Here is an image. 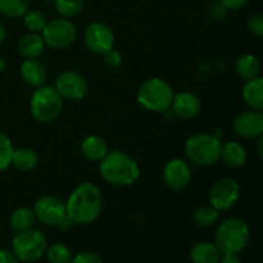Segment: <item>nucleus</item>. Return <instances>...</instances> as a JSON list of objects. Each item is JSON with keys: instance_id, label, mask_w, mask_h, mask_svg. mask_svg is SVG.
I'll list each match as a JSON object with an SVG mask.
<instances>
[{"instance_id": "f257e3e1", "label": "nucleus", "mask_w": 263, "mask_h": 263, "mask_svg": "<svg viewBox=\"0 0 263 263\" xmlns=\"http://www.w3.org/2000/svg\"><path fill=\"white\" fill-rule=\"evenodd\" d=\"M103 198L100 189L89 181L74 187L66 202L67 217L74 225H89L102 213Z\"/></svg>"}, {"instance_id": "f03ea898", "label": "nucleus", "mask_w": 263, "mask_h": 263, "mask_svg": "<svg viewBox=\"0 0 263 263\" xmlns=\"http://www.w3.org/2000/svg\"><path fill=\"white\" fill-rule=\"evenodd\" d=\"M100 176L113 186L123 187L133 185L140 176L138 162L121 151H109L99 162Z\"/></svg>"}, {"instance_id": "7ed1b4c3", "label": "nucleus", "mask_w": 263, "mask_h": 263, "mask_svg": "<svg viewBox=\"0 0 263 263\" xmlns=\"http://www.w3.org/2000/svg\"><path fill=\"white\" fill-rule=\"evenodd\" d=\"M174 87L161 77H152L145 80L139 86L136 99L139 104L152 112H166L174 102Z\"/></svg>"}, {"instance_id": "20e7f679", "label": "nucleus", "mask_w": 263, "mask_h": 263, "mask_svg": "<svg viewBox=\"0 0 263 263\" xmlns=\"http://www.w3.org/2000/svg\"><path fill=\"white\" fill-rule=\"evenodd\" d=\"M249 240L251 230L241 218H228L216 230L215 244L221 253H240L248 246Z\"/></svg>"}, {"instance_id": "39448f33", "label": "nucleus", "mask_w": 263, "mask_h": 263, "mask_svg": "<svg viewBox=\"0 0 263 263\" xmlns=\"http://www.w3.org/2000/svg\"><path fill=\"white\" fill-rule=\"evenodd\" d=\"M222 141L213 134H197L185 143V153L197 166L210 167L221 159Z\"/></svg>"}, {"instance_id": "423d86ee", "label": "nucleus", "mask_w": 263, "mask_h": 263, "mask_svg": "<svg viewBox=\"0 0 263 263\" xmlns=\"http://www.w3.org/2000/svg\"><path fill=\"white\" fill-rule=\"evenodd\" d=\"M63 102L55 86L43 85L36 87L30 100L31 116L40 123L53 122L61 115Z\"/></svg>"}, {"instance_id": "0eeeda50", "label": "nucleus", "mask_w": 263, "mask_h": 263, "mask_svg": "<svg viewBox=\"0 0 263 263\" xmlns=\"http://www.w3.org/2000/svg\"><path fill=\"white\" fill-rule=\"evenodd\" d=\"M48 239L43 231L36 229L17 233L12 240V252L21 262H36L45 254Z\"/></svg>"}, {"instance_id": "6e6552de", "label": "nucleus", "mask_w": 263, "mask_h": 263, "mask_svg": "<svg viewBox=\"0 0 263 263\" xmlns=\"http://www.w3.org/2000/svg\"><path fill=\"white\" fill-rule=\"evenodd\" d=\"M45 45L54 50H63L71 46L77 37V28L68 18H54L48 21L41 32Z\"/></svg>"}, {"instance_id": "1a4fd4ad", "label": "nucleus", "mask_w": 263, "mask_h": 263, "mask_svg": "<svg viewBox=\"0 0 263 263\" xmlns=\"http://www.w3.org/2000/svg\"><path fill=\"white\" fill-rule=\"evenodd\" d=\"M240 185L234 179H221L212 185L208 194V202L216 210L222 212L235 205L240 198Z\"/></svg>"}, {"instance_id": "9d476101", "label": "nucleus", "mask_w": 263, "mask_h": 263, "mask_svg": "<svg viewBox=\"0 0 263 263\" xmlns=\"http://www.w3.org/2000/svg\"><path fill=\"white\" fill-rule=\"evenodd\" d=\"M36 220L46 226H58L67 216L66 203L54 195H43L33 205Z\"/></svg>"}, {"instance_id": "9b49d317", "label": "nucleus", "mask_w": 263, "mask_h": 263, "mask_svg": "<svg viewBox=\"0 0 263 263\" xmlns=\"http://www.w3.org/2000/svg\"><path fill=\"white\" fill-rule=\"evenodd\" d=\"M55 89L61 97L71 102L82 100L89 92V85L85 77L76 71H64L57 77Z\"/></svg>"}, {"instance_id": "f8f14e48", "label": "nucleus", "mask_w": 263, "mask_h": 263, "mask_svg": "<svg viewBox=\"0 0 263 263\" xmlns=\"http://www.w3.org/2000/svg\"><path fill=\"white\" fill-rule=\"evenodd\" d=\"M84 40L90 51L103 55L115 46V33L105 23L94 22L85 30Z\"/></svg>"}, {"instance_id": "ddd939ff", "label": "nucleus", "mask_w": 263, "mask_h": 263, "mask_svg": "<svg viewBox=\"0 0 263 263\" xmlns=\"http://www.w3.org/2000/svg\"><path fill=\"white\" fill-rule=\"evenodd\" d=\"M162 176L164 184L170 190L181 192L190 184L193 174L187 162H185L184 159L174 158L166 163Z\"/></svg>"}, {"instance_id": "4468645a", "label": "nucleus", "mask_w": 263, "mask_h": 263, "mask_svg": "<svg viewBox=\"0 0 263 263\" xmlns=\"http://www.w3.org/2000/svg\"><path fill=\"white\" fill-rule=\"evenodd\" d=\"M233 128L243 139H258L263 134V110L251 109L240 113L233 122Z\"/></svg>"}, {"instance_id": "2eb2a0df", "label": "nucleus", "mask_w": 263, "mask_h": 263, "mask_svg": "<svg viewBox=\"0 0 263 263\" xmlns=\"http://www.w3.org/2000/svg\"><path fill=\"white\" fill-rule=\"evenodd\" d=\"M175 115L184 120L195 117L200 110V100L195 94L189 91H181L175 94L171 105Z\"/></svg>"}, {"instance_id": "dca6fc26", "label": "nucleus", "mask_w": 263, "mask_h": 263, "mask_svg": "<svg viewBox=\"0 0 263 263\" xmlns=\"http://www.w3.org/2000/svg\"><path fill=\"white\" fill-rule=\"evenodd\" d=\"M21 76L30 86H43L46 81V68L39 59H25L21 64Z\"/></svg>"}, {"instance_id": "f3484780", "label": "nucleus", "mask_w": 263, "mask_h": 263, "mask_svg": "<svg viewBox=\"0 0 263 263\" xmlns=\"http://www.w3.org/2000/svg\"><path fill=\"white\" fill-rule=\"evenodd\" d=\"M45 46V41H44L41 33L30 32L20 39L17 44V50L22 58L37 59L44 53Z\"/></svg>"}, {"instance_id": "a211bd4d", "label": "nucleus", "mask_w": 263, "mask_h": 263, "mask_svg": "<svg viewBox=\"0 0 263 263\" xmlns=\"http://www.w3.org/2000/svg\"><path fill=\"white\" fill-rule=\"evenodd\" d=\"M241 95L251 109L263 110V77L257 76L246 81Z\"/></svg>"}, {"instance_id": "6ab92c4d", "label": "nucleus", "mask_w": 263, "mask_h": 263, "mask_svg": "<svg viewBox=\"0 0 263 263\" xmlns=\"http://www.w3.org/2000/svg\"><path fill=\"white\" fill-rule=\"evenodd\" d=\"M247 151L240 143L238 141H228L222 144V151H221V159L223 163L230 168H239L246 164Z\"/></svg>"}, {"instance_id": "aec40b11", "label": "nucleus", "mask_w": 263, "mask_h": 263, "mask_svg": "<svg viewBox=\"0 0 263 263\" xmlns=\"http://www.w3.org/2000/svg\"><path fill=\"white\" fill-rule=\"evenodd\" d=\"M81 152L89 161L100 162L109 152L107 141L98 135H90L82 140Z\"/></svg>"}, {"instance_id": "412c9836", "label": "nucleus", "mask_w": 263, "mask_h": 263, "mask_svg": "<svg viewBox=\"0 0 263 263\" xmlns=\"http://www.w3.org/2000/svg\"><path fill=\"white\" fill-rule=\"evenodd\" d=\"M221 252L215 243L200 241L190 249V259L193 263H218Z\"/></svg>"}, {"instance_id": "4be33fe9", "label": "nucleus", "mask_w": 263, "mask_h": 263, "mask_svg": "<svg viewBox=\"0 0 263 263\" xmlns=\"http://www.w3.org/2000/svg\"><path fill=\"white\" fill-rule=\"evenodd\" d=\"M36 221V216L33 210L27 207H20L10 216V229L17 233L30 230L33 228Z\"/></svg>"}, {"instance_id": "5701e85b", "label": "nucleus", "mask_w": 263, "mask_h": 263, "mask_svg": "<svg viewBox=\"0 0 263 263\" xmlns=\"http://www.w3.org/2000/svg\"><path fill=\"white\" fill-rule=\"evenodd\" d=\"M235 68L236 73L243 80L248 81V80L259 76V72H261V62L253 54H244V55H241L236 61Z\"/></svg>"}, {"instance_id": "b1692460", "label": "nucleus", "mask_w": 263, "mask_h": 263, "mask_svg": "<svg viewBox=\"0 0 263 263\" xmlns=\"http://www.w3.org/2000/svg\"><path fill=\"white\" fill-rule=\"evenodd\" d=\"M39 163V156L33 149L18 148L13 152L12 166L22 172L32 171Z\"/></svg>"}, {"instance_id": "393cba45", "label": "nucleus", "mask_w": 263, "mask_h": 263, "mask_svg": "<svg viewBox=\"0 0 263 263\" xmlns=\"http://www.w3.org/2000/svg\"><path fill=\"white\" fill-rule=\"evenodd\" d=\"M30 9V0H0V13L8 18H22Z\"/></svg>"}, {"instance_id": "a878e982", "label": "nucleus", "mask_w": 263, "mask_h": 263, "mask_svg": "<svg viewBox=\"0 0 263 263\" xmlns=\"http://www.w3.org/2000/svg\"><path fill=\"white\" fill-rule=\"evenodd\" d=\"M23 25L30 32L41 33L48 23V17L41 10L28 9L23 15Z\"/></svg>"}, {"instance_id": "bb28decb", "label": "nucleus", "mask_w": 263, "mask_h": 263, "mask_svg": "<svg viewBox=\"0 0 263 263\" xmlns=\"http://www.w3.org/2000/svg\"><path fill=\"white\" fill-rule=\"evenodd\" d=\"M220 218V211L212 205H200L194 212V221L200 228H210L215 225Z\"/></svg>"}, {"instance_id": "cd10ccee", "label": "nucleus", "mask_w": 263, "mask_h": 263, "mask_svg": "<svg viewBox=\"0 0 263 263\" xmlns=\"http://www.w3.org/2000/svg\"><path fill=\"white\" fill-rule=\"evenodd\" d=\"M45 254L49 263H71L73 258L71 249L62 243L51 244L50 247H48Z\"/></svg>"}, {"instance_id": "c85d7f7f", "label": "nucleus", "mask_w": 263, "mask_h": 263, "mask_svg": "<svg viewBox=\"0 0 263 263\" xmlns=\"http://www.w3.org/2000/svg\"><path fill=\"white\" fill-rule=\"evenodd\" d=\"M57 12L63 18H73L84 9V0H54Z\"/></svg>"}, {"instance_id": "c756f323", "label": "nucleus", "mask_w": 263, "mask_h": 263, "mask_svg": "<svg viewBox=\"0 0 263 263\" xmlns=\"http://www.w3.org/2000/svg\"><path fill=\"white\" fill-rule=\"evenodd\" d=\"M13 152L14 146L10 138L7 134L0 131V172L5 171L12 164Z\"/></svg>"}, {"instance_id": "7c9ffc66", "label": "nucleus", "mask_w": 263, "mask_h": 263, "mask_svg": "<svg viewBox=\"0 0 263 263\" xmlns=\"http://www.w3.org/2000/svg\"><path fill=\"white\" fill-rule=\"evenodd\" d=\"M247 26L253 35L263 36V14L257 13V14L251 15L248 22H247Z\"/></svg>"}, {"instance_id": "2f4dec72", "label": "nucleus", "mask_w": 263, "mask_h": 263, "mask_svg": "<svg viewBox=\"0 0 263 263\" xmlns=\"http://www.w3.org/2000/svg\"><path fill=\"white\" fill-rule=\"evenodd\" d=\"M103 58H104L105 64L110 67V68H117V67L122 64V54L118 50H116L115 48L103 54Z\"/></svg>"}, {"instance_id": "473e14b6", "label": "nucleus", "mask_w": 263, "mask_h": 263, "mask_svg": "<svg viewBox=\"0 0 263 263\" xmlns=\"http://www.w3.org/2000/svg\"><path fill=\"white\" fill-rule=\"evenodd\" d=\"M228 10L229 9L222 4L221 0L212 2L210 7H208V13H210V15L213 20H221V18H223L226 15V13H228Z\"/></svg>"}, {"instance_id": "72a5a7b5", "label": "nucleus", "mask_w": 263, "mask_h": 263, "mask_svg": "<svg viewBox=\"0 0 263 263\" xmlns=\"http://www.w3.org/2000/svg\"><path fill=\"white\" fill-rule=\"evenodd\" d=\"M71 263H103L99 256L91 252H82L72 258Z\"/></svg>"}, {"instance_id": "f704fd0d", "label": "nucleus", "mask_w": 263, "mask_h": 263, "mask_svg": "<svg viewBox=\"0 0 263 263\" xmlns=\"http://www.w3.org/2000/svg\"><path fill=\"white\" fill-rule=\"evenodd\" d=\"M221 2L229 10H238L246 7L249 0H221Z\"/></svg>"}, {"instance_id": "c9c22d12", "label": "nucleus", "mask_w": 263, "mask_h": 263, "mask_svg": "<svg viewBox=\"0 0 263 263\" xmlns=\"http://www.w3.org/2000/svg\"><path fill=\"white\" fill-rule=\"evenodd\" d=\"M0 263H20V259L12 251L0 249Z\"/></svg>"}, {"instance_id": "e433bc0d", "label": "nucleus", "mask_w": 263, "mask_h": 263, "mask_svg": "<svg viewBox=\"0 0 263 263\" xmlns=\"http://www.w3.org/2000/svg\"><path fill=\"white\" fill-rule=\"evenodd\" d=\"M220 263H241V262L236 253H222L221 254Z\"/></svg>"}, {"instance_id": "4c0bfd02", "label": "nucleus", "mask_w": 263, "mask_h": 263, "mask_svg": "<svg viewBox=\"0 0 263 263\" xmlns=\"http://www.w3.org/2000/svg\"><path fill=\"white\" fill-rule=\"evenodd\" d=\"M73 226H74V223L72 222V221L69 220V218L66 216V217H64L63 220L61 221V223L58 225V228L61 229V230H63V231H68V230H71Z\"/></svg>"}, {"instance_id": "58836bf2", "label": "nucleus", "mask_w": 263, "mask_h": 263, "mask_svg": "<svg viewBox=\"0 0 263 263\" xmlns=\"http://www.w3.org/2000/svg\"><path fill=\"white\" fill-rule=\"evenodd\" d=\"M257 154H258L259 158L263 161V134L257 140Z\"/></svg>"}, {"instance_id": "ea45409f", "label": "nucleus", "mask_w": 263, "mask_h": 263, "mask_svg": "<svg viewBox=\"0 0 263 263\" xmlns=\"http://www.w3.org/2000/svg\"><path fill=\"white\" fill-rule=\"evenodd\" d=\"M5 39H7V30H5L4 25H3V23L0 22V45H2V44L4 43Z\"/></svg>"}, {"instance_id": "a19ab883", "label": "nucleus", "mask_w": 263, "mask_h": 263, "mask_svg": "<svg viewBox=\"0 0 263 263\" xmlns=\"http://www.w3.org/2000/svg\"><path fill=\"white\" fill-rule=\"evenodd\" d=\"M5 67H7V63H5L4 59H3L2 57H0V73H2V72H4Z\"/></svg>"}]
</instances>
